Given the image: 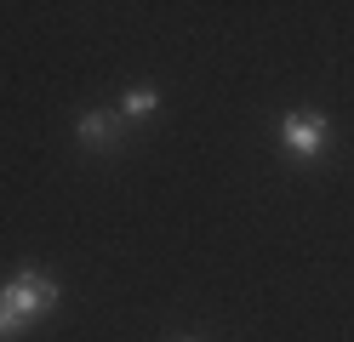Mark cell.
I'll use <instances>...</instances> for the list:
<instances>
[{
	"label": "cell",
	"instance_id": "cell-4",
	"mask_svg": "<svg viewBox=\"0 0 354 342\" xmlns=\"http://www.w3.org/2000/svg\"><path fill=\"white\" fill-rule=\"evenodd\" d=\"M154 108H160V91L138 86V91H126V97H120V120H149Z\"/></svg>",
	"mask_w": 354,
	"mask_h": 342
},
{
	"label": "cell",
	"instance_id": "cell-5",
	"mask_svg": "<svg viewBox=\"0 0 354 342\" xmlns=\"http://www.w3.org/2000/svg\"><path fill=\"white\" fill-rule=\"evenodd\" d=\"M29 325H24V319H17V308L6 303V296H0V342H12V336H24Z\"/></svg>",
	"mask_w": 354,
	"mask_h": 342
},
{
	"label": "cell",
	"instance_id": "cell-1",
	"mask_svg": "<svg viewBox=\"0 0 354 342\" xmlns=\"http://www.w3.org/2000/svg\"><path fill=\"white\" fill-rule=\"evenodd\" d=\"M0 296L17 308V319H24V325H35L40 314L57 308V280H52V274H40V268H17L12 280L0 285Z\"/></svg>",
	"mask_w": 354,
	"mask_h": 342
},
{
	"label": "cell",
	"instance_id": "cell-3",
	"mask_svg": "<svg viewBox=\"0 0 354 342\" xmlns=\"http://www.w3.org/2000/svg\"><path fill=\"white\" fill-rule=\"evenodd\" d=\"M75 137H80L86 149H115V137H120V114H109V108H92V114H80Z\"/></svg>",
	"mask_w": 354,
	"mask_h": 342
},
{
	"label": "cell",
	"instance_id": "cell-6",
	"mask_svg": "<svg viewBox=\"0 0 354 342\" xmlns=\"http://www.w3.org/2000/svg\"><path fill=\"white\" fill-rule=\"evenodd\" d=\"M183 342H194V336H183Z\"/></svg>",
	"mask_w": 354,
	"mask_h": 342
},
{
	"label": "cell",
	"instance_id": "cell-2",
	"mask_svg": "<svg viewBox=\"0 0 354 342\" xmlns=\"http://www.w3.org/2000/svg\"><path fill=\"white\" fill-rule=\"evenodd\" d=\"M326 137H331L326 114H286V120H280V143H286L292 160H320L326 154Z\"/></svg>",
	"mask_w": 354,
	"mask_h": 342
}]
</instances>
